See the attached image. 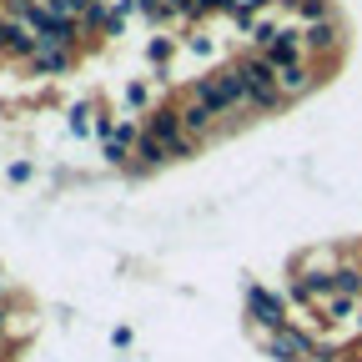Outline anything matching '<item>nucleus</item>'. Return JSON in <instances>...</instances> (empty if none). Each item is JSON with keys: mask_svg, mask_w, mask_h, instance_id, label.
Returning a JSON list of instances; mask_svg holds the SVG:
<instances>
[{"mask_svg": "<svg viewBox=\"0 0 362 362\" xmlns=\"http://www.w3.org/2000/svg\"><path fill=\"white\" fill-rule=\"evenodd\" d=\"M237 66H242V81H247V106H252V111L272 116V111H282V106H287V96H282V81H277V66H272L262 51L242 56Z\"/></svg>", "mask_w": 362, "mask_h": 362, "instance_id": "obj_1", "label": "nucleus"}, {"mask_svg": "<svg viewBox=\"0 0 362 362\" xmlns=\"http://www.w3.org/2000/svg\"><path fill=\"white\" fill-rule=\"evenodd\" d=\"M192 96H197L202 106H211L216 116H232L237 106H247V81H242V66H226V71H216V76H202V81L192 86Z\"/></svg>", "mask_w": 362, "mask_h": 362, "instance_id": "obj_2", "label": "nucleus"}, {"mask_svg": "<svg viewBox=\"0 0 362 362\" xmlns=\"http://www.w3.org/2000/svg\"><path fill=\"white\" fill-rule=\"evenodd\" d=\"M25 25L35 30V40L40 45H56V51H76V45H81V21H71V16H56L51 6H45V0H40V6L25 16Z\"/></svg>", "mask_w": 362, "mask_h": 362, "instance_id": "obj_3", "label": "nucleus"}, {"mask_svg": "<svg viewBox=\"0 0 362 362\" xmlns=\"http://www.w3.org/2000/svg\"><path fill=\"white\" fill-rule=\"evenodd\" d=\"M247 322L257 327V337L287 327L292 322V317H287V297L282 292H267V287H247Z\"/></svg>", "mask_w": 362, "mask_h": 362, "instance_id": "obj_4", "label": "nucleus"}, {"mask_svg": "<svg viewBox=\"0 0 362 362\" xmlns=\"http://www.w3.org/2000/svg\"><path fill=\"white\" fill-rule=\"evenodd\" d=\"M262 352H267V357H277V362H307V357L317 352V337L287 322V327H277V332H267V337H262Z\"/></svg>", "mask_w": 362, "mask_h": 362, "instance_id": "obj_5", "label": "nucleus"}, {"mask_svg": "<svg viewBox=\"0 0 362 362\" xmlns=\"http://www.w3.org/2000/svg\"><path fill=\"white\" fill-rule=\"evenodd\" d=\"M302 40H307V56H312V61H332V56H342L347 30H342V21H337V16H327V21L307 25V30H302Z\"/></svg>", "mask_w": 362, "mask_h": 362, "instance_id": "obj_6", "label": "nucleus"}, {"mask_svg": "<svg viewBox=\"0 0 362 362\" xmlns=\"http://www.w3.org/2000/svg\"><path fill=\"white\" fill-rule=\"evenodd\" d=\"M181 126H187L202 146L211 141V136H221V116H216L211 106H202L197 96H187V101H181Z\"/></svg>", "mask_w": 362, "mask_h": 362, "instance_id": "obj_7", "label": "nucleus"}, {"mask_svg": "<svg viewBox=\"0 0 362 362\" xmlns=\"http://www.w3.org/2000/svg\"><path fill=\"white\" fill-rule=\"evenodd\" d=\"M171 161V151H166V141H161V136H141V141H136V151H131V171L136 176H141V171H156V166H166Z\"/></svg>", "mask_w": 362, "mask_h": 362, "instance_id": "obj_8", "label": "nucleus"}, {"mask_svg": "<svg viewBox=\"0 0 362 362\" xmlns=\"http://www.w3.org/2000/svg\"><path fill=\"white\" fill-rule=\"evenodd\" d=\"M277 81H282V96H287V101H297V96H307V90L322 81V76H317V66H312V61H297V66L277 71Z\"/></svg>", "mask_w": 362, "mask_h": 362, "instance_id": "obj_9", "label": "nucleus"}, {"mask_svg": "<svg viewBox=\"0 0 362 362\" xmlns=\"http://www.w3.org/2000/svg\"><path fill=\"white\" fill-rule=\"evenodd\" d=\"M25 66H30V76H61V71H71V66H76V51H56V45H40V51H35Z\"/></svg>", "mask_w": 362, "mask_h": 362, "instance_id": "obj_10", "label": "nucleus"}, {"mask_svg": "<svg viewBox=\"0 0 362 362\" xmlns=\"http://www.w3.org/2000/svg\"><path fill=\"white\" fill-rule=\"evenodd\" d=\"M332 292H337V297H357V302H362V262H352V257H342V262H337V272H332Z\"/></svg>", "mask_w": 362, "mask_h": 362, "instance_id": "obj_11", "label": "nucleus"}, {"mask_svg": "<svg viewBox=\"0 0 362 362\" xmlns=\"http://www.w3.org/2000/svg\"><path fill=\"white\" fill-rule=\"evenodd\" d=\"M282 6H287V11H297L307 25H317V21H327V16H332L327 0H282Z\"/></svg>", "mask_w": 362, "mask_h": 362, "instance_id": "obj_12", "label": "nucleus"}, {"mask_svg": "<svg viewBox=\"0 0 362 362\" xmlns=\"http://www.w3.org/2000/svg\"><path fill=\"white\" fill-rule=\"evenodd\" d=\"M111 16H116V11L106 6V0H96V6L81 16V30H106V25H111Z\"/></svg>", "mask_w": 362, "mask_h": 362, "instance_id": "obj_13", "label": "nucleus"}, {"mask_svg": "<svg viewBox=\"0 0 362 362\" xmlns=\"http://www.w3.org/2000/svg\"><path fill=\"white\" fill-rule=\"evenodd\" d=\"M136 11H141L151 25H161V21H171V0H136Z\"/></svg>", "mask_w": 362, "mask_h": 362, "instance_id": "obj_14", "label": "nucleus"}, {"mask_svg": "<svg viewBox=\"0 0 362 362\" xmlns=\"http://www.w3.org/2000/svg\"><path fill=\"white\" fill-rule=\"evenodd\" d=\"M45 6H51L56 16H71V21H81L90 6H96V0H45Z\"/></svg>", "mask_w": 362, "mask_h": 362, "instance_id": "obj_15", "label": "nucleus"}, {"mask_svg": "<svg viewBox=\"0 0 362 362\" xmlns=\"http://www.w3.org/2000/svg\"><path fill=\"white\" fill-rule=\"evenodd\" d=\"M131 151H136L131 141H106V151H101V156H106L111 166H131Z\"/></svg>", "mask_w": 362, "mask_h": 362, "instance_id": "obj_16", "label": "nucleus"}, {"mask_svg": "<svg viewBox=\"0 0 362 362\" xmlns=\"http://www.w3.org/2000/svg\"><path fill=\"white\" fill-rule=\"evenodd\" d=\"M171 51H176V40H171V35L151 40V61H156V66H161V61H171Z\"/></svg>", "mask_w": 362, "mask_h": 362, "instance_id": "obj_17", "label": "nucleus"}, {"mask_svg": "<svg viewBox=\"0 0 362 362\" xmlns=\"http://www.w3.org/2000/svg\"><path fill=\"white\" fill-rule=\"evenodd\" d=\"M11 35H16V21L0 16V56H11Z\"/></svg>", "mask_w": 362, "mask_h": 362, "instance_id": "obj_18", "label": "nucleus"}, {"mask_svg": "<svg viewBox=\"0 0 362 362\" xmlns=\"http://www.w3.org/2000/svg\"><path fill=\"white\" fill-rule=\"evenodd\" d=\"M96 136H101V146L116 141V121H111V116H96Z\"/></svg>", "mask_w": 362, "mask_h": 362, "instance_id": "obj_19", "label": "nucleus"}, {"mask_svg": "<svg viewBox=\"0 0 362 362\" xmlns=\"http://www.w3.org/2000/svg\"><path fill=\"white\" fill-rule=\"evenodd\" d=\"M347 362H362V357H357V352H347Z\"/></svg>", "mask_w": 362, "mask_h": 362, "instance_id": "obj_20", "label": "nucleus"}, {"mask_svg": "<svg viewBox=\"0 0 362 362\" xmlns=\"http://www.w3.org/2000/svg\"><path fill=\"white\" fill-rule=\"evenodd\" d=\"M0 11H6V0H0Z\"/></svg>", "mask_w": 362, "mask_h": 362, "instance_id": "obj_21", "label": "nucleus"}, {"mask_svg": "<svg viewBox=\"0 0 362 362\" xmlns=\"http://www.w3.org/2000/svg\"><path fill=\"white\" fill-rule=\"evenodd\" d=\"M0 287H6V277H0Z\"/></svg>", "mask_w": 362, "mask_h": 362, "instance_id": "obj_22", "label": "nucleus"}, {"mask_svg": "<svg viewBox=\"0 0 362 362\" xmlns=\"http://www.w3.org/2000/svg\"><path fill=\"white\" fill-rule=\"evenodd\" d=\"M0 342H6V337H0Z\"/></svg>", "mask_w": 362, "mask_h": 362, "instance_id": "obj_23", "label": "nucleus"}]
</instances>
